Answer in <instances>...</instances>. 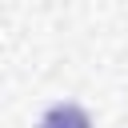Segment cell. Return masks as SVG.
Masks as SVG:
<instances>
[{"label":"cell","instance_id":"1","mask_svg":"<svg viewBox=\"0 0 128 128\" xmlns=\"http://www.w3.org/2000/svg\"><path fill=\"white\" fill-rule=\"evenodd\" d=\"M40 128H92V120L80 104H52L40 116Z\"/></svg>","mask_w":128,"mask_h":128}]
</instances>
